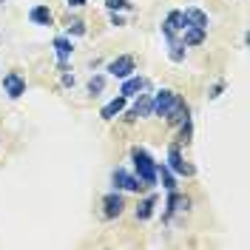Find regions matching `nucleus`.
I'll use <instances>...</instances> for the list:
<instances>
[{
	"instance_id": "39448f33",
	"label": "nucleus",
	"mask_w": 250,
	"mask_h": 250,
	"mask_svg": "<svg viewBox=\"0 0 250 250\" xmlns=\"http://www.w3.org/2000/svg\"><path fill=\"white\" fill-rule=\"evenodd\" d=\"M162 34H165V40H168V57H171L173 62H182L185 60V43L176 37V31L165 29V26H162Z\"/></svg>"
},
{
	"instance_id": "a211bd4d",
	"label": "nucleus",
	"mask_w": 250,
	"mask_h": 250,
	"mask_svg": "<svg viewBox=\"0 0 250 250\" xmlns=\"http://www.w3.org/2000/svg\"><path fill=\"white\" fill-rule=\"evenodd\" d=\"M185 17H188V26H199V29H208V15H205L202 9L190 6V9H185Z\"/></svg>"
},
{
	"instance_id": "bb28decb",
	"label": "nucleus",
	"mask_w": 250,
	"mask_h": 250,
	"mask_svg": "<svg viewBox=\"0 0 250 250\" xmlns=\"http://www.w3.org/2000/svg\"><path fill=\"white\" fill-rule=\"evenodd\" d=\"M111 26H125V20L117 15V12H111Z\"/></svg>"
},
{
	"instance_id": "aec40b11",
	"label": "nucleus",
	"mask_w": 250,
	"mask_h": 250,
	"mask_svg": "<svg viewBox=\"0 0 250 250\" xmlns=\"http://www.w3.org/2000/svg\"><path fill=\"white\" fill-rule=\"evenodd\" d=\"M154 208H156V196H148V199H142V202L137 205V219H140V222L151 219V216H154Z\"/></svg>"
},
{
	"instance_id": "6ab92c4d",
	"label": "nucleus",
	"mask_w": 250,
	"mask_h": 250,
	"mask_svg": "<svg viewBox=\"0 0 250 250\" xmlns=\"http://www.w3.org/2000/svg\"><path fill=\"white\" fill-rule=\"evenodd\" d=\"M142 88H145V80L142 77H125L120 94H123V97H134V94H140Z\"/></svg>"
},
{
	"instance_id": "ddd939ff",
	"label": "nucleus",
	"mask_w": 250,
	"mask_h": 250,
	"mask_svg": "<svg viewBox=\"0 0 250 250\" xmlns=\"http://www.w3.org/2000/svg\"><path fill=\"white\" fill-rule=\"evenodd\" d=\"M29 20L34 23V26H51L54 15H51V9H48V6H43V3H40V6H34V9L29 12Z\"/></svg>"
},
{
	"instance_id": "cd10ccee",
	"label": "nucleus",
	"mask_w": 250,
	"mask_h": 250,
	"mask_svg": "<svg viewBox=\"0 0 250 250\" xmlns=\"http://www.w3.org/2000/svg\"><path fill=\"white\" fill-rule=\"evenodd\" d=\"M65 3H68L71 9H80V6H85V0H65Z\"/></svg>"
},
{
	"instance_id": "20e7f679",
	"label": "nucleus",
	"mask_w": 250,
	"mask_h": 250,
	"mask_svg": "<svg viewBox=\"0 0 250 250\" xmlns=\"http://www.w3.org/2000/svg\"><path fill=\"white\" fill-rule=\"evenodd\" d=\"M111 185H114V190H131V193H137L140 188H145L134 173H128L125 168H117L111 173Z\"/></svg>"
},
{
	"instance_id": "f03ea898",
	"label": "nucleus",
	"mask_w": 250,
	"mask_h": 250,
	"mask_svg": "<svg viewBox=\"0 0 250 250\" xmlns=\"http://www.w3.org/2000/svg\"><path fill=\"white\" fill-rule=\"evenodd\" d=\"M176 97H179V94L171 91V88L156 91V97H151V114H154V117H168V111L173 108Z\"/></svg>"
},
{
	"instance_id": "4468645a",
	"label": "nucleus",
	"mask_w": 250,
	"mask_h": 250,
	"mask_svg": "<svg viewBox=\"0 0 250 250\" xmlns=\"http://www.w3.org/2000/svg\"><path fill=\"white\" fill-rule=\"evenodd\" d=\"M125 100H128V97H123V94H120L117 100H111L108 105H103L100 117H103V120H114V117H120V114L125 111Z\"/></svg>"
},
{
	"instance_id": "6e6552de",
	"label": "nucleus",
	"mask_w": 250,
	"mask_h": 250,
	"mask_svg": "<svg viewBox=\"0 0 250 250\" xmlns=\"http://www.w3.org/2000/svg\"><path fill=\"white\" fill-rule=\"evenodd\" d=\"M142 117H151V94H140L134 108L125 114V123H134V120H142Z\"/></svg>"
},
{
	"instance_id": "f8f14e48",
	"label": "nucleus",
	"mask_w": 250,
	"mask_h": 250,
	"mask_svg": "<svg viewBox=\"0 0 250 250\" xmlns=\"http://www.w3.org/2000/svg\"><path fill=\"white\" fill-rule=\"evenodd\" d=\"M165 208H168V213H185L188 208H190V199L182 196V193H176V190H168V202H165Z\"/></svg>"
},
{
	"instance_id": "9b49d317",
	"label": "nucleus",
	"mask_w": 250,
	"mask_h": 250,
	"mask_svg": "<svg viewBox=\"0 0 250 250\" xmlns=\"http://www.w3.org/2000/svg\"><path fill=\"white\" fill-rule=\"evenodd\" d=\"M185 120H190V111H188L185 100H182V97H176V103H173V108L168 111V123H171V125H182Z\"/></svg>"
},
{
	"instance_id": "a878e982",
	"label": "nucleus",
	"mask_w": 250,
	"mask_h": 250,
	"mask_svg": "<svg viewBox=\"0 0 250 250\" xmlns=\"http://www.w3.org/2000/svg\"><path fill=\"white\" fill-rule=\"evenodd\" d=\"M74 83H77V80H74V74H65V71H62V85H68V88H74Z\"/></svg>"
},
{
	"instance_id": "9d476101",
	"label": "nucleus",
	"mask_w": 250,
	"mask_h": 250,
	"mask_svg": "<svg viewBox=\"0 0 250 250\" xmlns=\"http://www.w3.org/2000/svg\"><path fill=\"white\" fill-rule=\"evenodd\" d=\"M54 51H57V60H60V71H68V57L74 54V46L68 37H54Z\"/></svg>"
},
{
	"instance_id": "5701e85b",
	"label": "nucleus",
	"mask_w": 250,
	"mask_h": 250,
	"mask_svg": "<svg viewBox=\"0 0 250 250\" xmlns=\"http://www.w3.org/2000/svg\"><path fill=\"white\" fill-rule=\"evenodd\" d=\"M108 12H120V9H131V0H105Z\"/></svg>"
},
{
	"instance_id": "412c9836",
	"label": "nucleus",
	"mask_w": 250,
	"mask_h": 250,
	"mask_svg": "<svg viewBox=\"0 0 250 250\" xmlns=\"http://www.w3.org/2000/svg\"><path fill=\"white\" fill-rule=\"evenodd\" d=\"M65 31H68V37L74 34V37H83L85 34V23L80 20V17H68L65 20Z\"/></svg>"
},
{
	"instance_id": "1a4fd4ad",
	"label": "nucleus",
	"mask_w": 250,
	"mask_h": 250,
	"mask_svg": "<svg viewBox=\"0 0 250 250\" xmlns=\"http://www.w3.org/2000/svg\"><path fill=\"white\" fill-rule=\"evenodd\" d=\"M168 168H171L173 173H179V176H193V168L182 159V154H179V148H176V145L168 151Z\"/></svg>"
},
{
	"instance_id": "b1692460",
	"label": "nucleus",
	"mask_w": 250,
	"mask_h": 250,
	"mask_svg": "<svg viewBox=\"0 0 250 250\" xmlns=\"http://www.w3.org/2000/svg\"><path fill=\"white\" fill-rule=\"evenodd\" d=\"M190 134H193V125H190V120H185V123H182V131H179V140L190 142Z\"/></svg>"
},
{
	"instance_id": "f257e3e1",
	"label": "nucleus",
	"mask_w": 250,
	"mask_h": 250,
	"mask_svg": "<svg viewBox=\"0 0 250 250\" xmlns=\"http://www.w3.org/2000/svg\"><path fill=\"white\" fill-rule=\"evenodd\" d=\"M131 159H134V168H137V179L145 188L156 185V162L151 159V154L145 148H131Z\"/></svg>"
},
{
	"instance_id": "f3484780",
	"label": "nucleus",
	"mask_w": 250,
	"mask_h": 250,
	"mask_svg": "<svg viewBox=\"0 0 250 250\" xmlns=\"http://www.w3.org/2000/svg\"><path fill=\"white\" fill-rule=\"evenodd\" d=\"M205 31L208 29H199V26H188L185 31H182V43L185 46H199L205 40Z\"/></svg>"
},
{
	"instance_id": "393cba45",
	"label": "nucleus",
	"mask_w": 250,
	"mask_h": 250,
	"mask_svg": "<svg viewBox=\"0 0 250 250\" xmlns=\"http://www.w3.org/2000/svg\"><path fill=\"white\" fill-rule=\"evenodd\" d=\"M222 91H225V83H216V85L210 88V100H216V97H219Z\"/></svg>"
},
{
	"instance_id": "dca6fc26",
	"label": "nucleus",
	"mask_w": 250,
	"mask_h": 250,
	"mask_svg": "<svg viewBox=\"0 0 250 250\" xmlns=\"http://www.w3.org/2000/svg\"><path fill=\"white\" fill-rule=\"evenodd\" d=\"M156 179H162V188L165 190H176V179H173V171L165 165V162H156Z\"/></svg>"
},
{
	"instance_id": "7ed1b4c3",
	"label": "nucleus",
	"mask_w": 250,
	"mask_h": 250,
	"mask_svg": "<svg viewBox=\"0 0 250 250\" xmlns=\"http://www.w3.org/2000/svg\"><path fill=\"white\" fill-rule=\"evenodd\" d=\"M105 71H108L111 77H117V80H125V77H131V74L137 71V60H134L131 54H123V57H117V60H111Z\"/></svg>"
},
{
	"instance_id": "423d86ee",
	"label": "nucleus",
	"mask_w": 250,
	"mask_h": 250,
	"mask_svg": "<svg viewBox=\"0 0 250 250\" xmlns=\"http://www.w3.org/2000/svg\"><path fill=\"white\" fill-rule=\"evenodd\" d=\"M125 210V199L114 190V193H105L103 196V216L105 219H114V216H120Z\"/></svg>"
},
{
	"instance_id": "c85d7f7f",
	"label": "nucleus",
	"mask_w": 250,
	"mask_h": 250,
	"mask_svg": "<svg viewBox=\"0 0 250 250\" xmlns=\"http://www.w3.org/2000/svg\"><path fill=\"white\" fill-rule=\"evenodd\" d=\"M6 3H9V0H0V6H6Z\"/></svg>"
},
{
	"instance_id": "2eb2a0df",
	"label": "nucleus",
	"mask_w": 250,
	"mask_h": 250,
	"mask_svg": "<svg viewBox=\"0 0 250 250\" xmlns=\"http://www.w3.org/2000/svg\"><path fill=\"white\" fill-rule=\"evenodd\" d=\"M165 29H171V31H185L188 29V17L185 12H179V9H173L171 15L165 17V23H162Z\"/></svg>"
},
{
	"instance_id": "0eeeda50",
	"label": "nucleus",
	"mask_w": 250,
	"mask_h": 250,
	"mask_svg": "<svg viewBox=\"0 0 250 250\" xmlns=\"http://www.w3.org/2000/svg\"><path fill=\"white\" fill-rule=\"evenodd\" d=\"M3 91L9 94L12 100H17V97H23V94H26V80L20 77L17 71H9V74L3 77Z\"/></svg>"
},
{
	"instance_id": "4be33fe9",
	"label": "nucleus",
	"mask_w": 250,
	"mask_h": 250,
	"mask_svg": "<svg viewBox=\"0 0 250 250\" xmlns=\"http://www.w3.org/2000/svg\"><path fill=\"white\" fill-rule=\"evenodd\" d=\"M103 88H105V77H91V80H88V94H94V97H97Z\"/></svg>"
}]
</instances>
